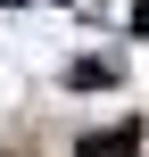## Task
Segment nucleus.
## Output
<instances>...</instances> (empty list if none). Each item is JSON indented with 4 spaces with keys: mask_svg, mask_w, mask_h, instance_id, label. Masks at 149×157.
<instances>
[{
    "mask_svg": "<svg viewBox=\"0 0 149 157\" xmlns=\"http://www.w3.org/2000/svg\"><path fill=\"white\" fill-rule=\"evenodd\" d=\"M75 157H141V124H108V132H83Z\"/></svg>",
    "mask_w": 149,
    "mask_h": 157,
    "instance_id": "f257e3e1",
    "label": "nucleus"
}]
</instances>
